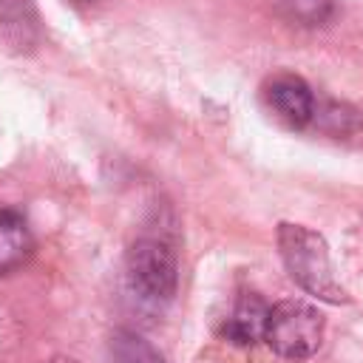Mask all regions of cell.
<instances>
[{
    "label": "cell",
    "instance_id": "ba28073f",
    "mask_svg": "<svg viewBox=\"0 0 363 363\" xmlns=\"http://www.w3.org/2000/svg\"><path fill=\"white\" fill-rule=\"evenodd\" d=\"M111 360L113 363H164V357L136 332L119 329L111 337Z\"/></svg>",
    "mask_w": 363,
    "mask_h": 363
},
{
    "label": "cell",
    "instance_id": "6da1fadb",
    "mask_svg": "<svg viewBox=\"0 0 363 363\" xmlns=\"http://www.w3.org/2000/svg\"><path fill=\"white\" fill-rule=\"evenodd\" d=\"M278 250H281V261H284L289 278L303 292L315 295L318 301H329V303L349 301L346 289L335 278L329 247H326L323 235H318L315 230H309L303 224L284 221V224H278Z\"/></svg>",
    "mask_w": 363,
    "mask_h": 363
},
{
    "label": "cell",
    "instance_id": "9c48e42d",
    "mask_svg": "<svg viewBox=\"0 0 363 363\" xmlns=\"http://www.w3.org/2000/svg\"><path fill=\"white\" fill-rule=\"evenodd\" d=\"M289 20L301 26H320L332 17V0H281Z\"/></svg>",
    "mask_w": 363,
    "mask_h": 363
},
{
    "label": "cell",
    "instance_id": "7a4b0ae2",
    "mask_svg": "<svg viewBox=\"0 0 363 363\" xmlns=\"http://www.w3.org/2000/svg\"><path fill=\"white\" fill-rule=\"evenodd\" d=\"M128 286L147 303H167L179 286V258L167 238L142 235L130 244L125 258Z\"/></svg>",
    "mask_w": 363,
    "mask_h": 363
},
{
    "label": "cell",
    "instance_id": "52a82bcc",
    "mask_svg": "<svg viewBox=\"0 0 363 363\" xmlns=\"http://www.w3.org/2000/svg\"><path fill=\"white\" fill-rule=\"evenodd\" d=\"M34 255V235L23 213L3 207L0 210V275L20 269Z\"/></svg>",
    "mask_w": 363,
    "mask_h": 363
},
{
    "label": "cell",
    "instance_id": "8992f818",
    "mask_svg": "<svg viewBox=\"0 0 363 363\" xmlns=\"http://www.w3.org/2000/svg\"><path fill=\"white\" fill-rule=\"evenodd\" d=\"M267 315H269V303L261 295L241 292L233 312L221 323V337L235 343V346H255L258 340H264Z\"/></svg>",
    "mask_w": 363,
    "mask_h": 363
},
{
    "label": "cell",
    "instance_id": "3957f363",
    "mask_svg": "<svg viewBox=\"0 0 363 363\" xmlns=\"http://www.w3.org/2000/svg\"><path fill=\"white\" fill-rule=\"evenodd\" d=\"M264 340L284 360H306L323 340V315L306 301H278L269 306Z\"/></svg>",
    "mask_w": 363,
    "mask_h": 363
},
{
    "label": "cell",
    "instance_id": "5b68a950",
    "mask_svg": "<svg viewBox=\"0 0 363 363\" xmlns=\"http://www.w3.org/2000/svg\"><path fill=\"white\" fill-rule=\"evenodd\" d=\"M43 28L31 0H0V43L14 54H31Z\"/></svg>",
    "mask_w": 363,
    "mask_h": 363
},
{
    "label": "cell",
    "instance_id": "277c9868",
    "mask_svg": "<svg viewBox=\"0 0 363 363\" xmlns=\"http://www.w3.org/2000/svg\"><path fill=\"white\" fill-rule=\"evenodd\" d=\"M267 102L278 113V119H284L289 128H306L309 122H315V111H318L315 94L295 74H278L267 85Z\"/></svg>",
    "mask_w": 363,
    "mask_h": 363
}]
</instances>
